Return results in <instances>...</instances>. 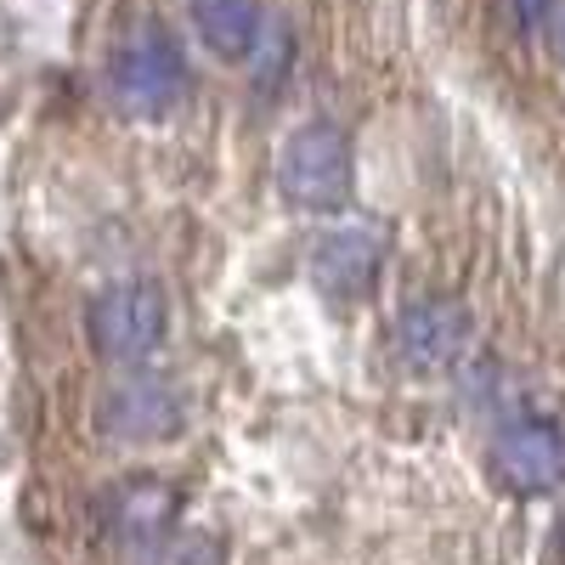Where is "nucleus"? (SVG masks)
Listing matches in <instances>:
<instances>
[{"label": "nucleus", "instance_id": "nucleus-1", "mask_svg": "<svg viewBox=\"0 0 565 565\" xmlns=\"http://www.w3.org/2000/svg\"><path fill=\"white\" fill-rule=\"evenodd\" d=\"M351 186H356V153H351V136L328 119H311L300 130L282 136L277 148V193L289 210L300 215H334L351 204Z\"/></svg>", "mask_w": 565, "mask_h": 565}, {"label": "nucleus", "instance_id": "nucleus-2", "mask_svg": "<svg viewBox=\"0 0 565 565\" xmlns=\"http://www.w3.org/2000/svg\"><path fill=\"white\" fill-rule=\"evenodd\" d=\"M85 334H90V345H97L103 362L141 367V362L159 356V345L170 334V300H164V289L153 277H119V282L90 295Z\"/></svg>", "mask_w": 565, "mask_h": 565}, {"label": "nucleus", "instance_id": "nucleus-3", "mask_svg": "<svg viewBox=\"0 0 565 565\" xmlns=\"http://www.w3.org/2000/svg\"><path fill=\"white\" fill-rule=\"evenodd\" d=\"M108 90H114L119 114H130V119L175 114L181 97H186V52H181V40L164 23H136L119 40L114 63H108Z\"/></svg>", "mask_w": 565, "mask_h": 565}, {"label": "nucleus", "instance_id": "nucleus-4", "mask_svg": "<svg viewBox=\"0 0 565 565\" xmlns=\"http://www.w3.org/2000/svg\"><path fill=\"white\" fill-rule=\"evenodd\" d=\"M492 469L514 492H554L565 481V424L537 407H509L492 436Z\"/></svg>", "mask_w": 565, "mask_h": 565}, {"label": "nucleus", "instance_id": "nucleus-5", "mask_svg": "<svg viewBox=\"0 0 565 565\" xmlns=\"http://www.w3.org/2000/svg\"><path fill=\"white\" fill-rule=\"evenodd\" d=\"M97 424L114 441H170L186 424V396L175 391L170 373H153L148 362H141L119 385H108V396L97 407Z\"/></svg>", "mask_w": 565, "mask_h": 565}, {"label": "nucleus", "instance_id": "nucleus-6", "mask_svg": "<svg viewBox=\"0 0 565 565\" xmlns=\"http://www.w3.org/2000/svg\"><path fill=\"white\" fill-rule=\"evenodd\" d=\"M396 356L413 373H452L469 356V340H476V322L452 295H418L396 311Z\"/></svg>", "mask_w": 565, "mask_h": 565}, {"label": "nucleus", "instance_id": "nucleus-7", "mask_svg": "<svg viewBox=\"0 0 565 565\" xmlns=\"http://www.w3.org/2000/svg\"><path fill=\"white\" fill-rule=\"evenodd\" d=\"M385 271V238L373 226H334L311 244V282L328 300H367Z\"/></svg>", "mask_w": 565, "mask_h": 565}, {"label": "nucleus", "instance_id": "nucleus-8", "mask_svg": "<svg viewBox=\"0 0 565 565\" xmlns=\"http://www.w3.org/2000/svg\"><path fill=\"white\" fill-rule=\"evenodd\" d=\"M186 12H193V29L199 40L221 63H255L260 40H266V12L260 0H186Z\"/></svg>", "mask_w": 565, "mask_h": 565}, {"label": "nucleus", "instance_id": "nucleus-9", "mask_svg": "<svg viewBox=\"0 0 565 565\" xmlns=\"http://www.w3.org/2000/svg\"><path fill=\"white\" fill-rule=\"evenodd\" d=\"M114 532L119 543H130L136 554L159 559L175 537V492L159 487V481H130L119 498H114Z\"/></svg>", "mask_w": 565, "mask_h": 565}, {"label": "nucleus", "instance_id": "nucleus-10", "mask_svg": "<svg viewBox=\"0 0 565 565\" xmlns=\"http://www.w3.org/2000/svg\"><path fill=\"white\" fill-rule=\"evenodd\" d=\"M509 18H514L521 34H543L559 18V0H509Z\"/></svg>", "mask_w": 565, "mask_h": 565}, {"label": "nucleus", "instance_id": "nucleus-11", "mask_svg": "<svg viewBox=\"0 0 565 565\" xmlns=\"http://www.w3.org/2000/svg\"><path fill=\"white\" fill-rule=\"evenodd\" d=\"M554 40H559V57H565V0H559V18H554Z\"/></svg>", "mask_w": 565, "mask_h": 565}]
</instances>
